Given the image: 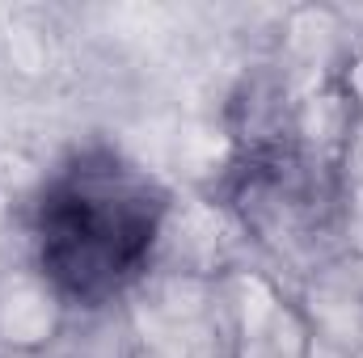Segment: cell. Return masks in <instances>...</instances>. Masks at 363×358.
Instances as JSON below:
<instances>
[{"label":"cell","instance_id":"6da1fadb","mask_svg":"<svg viewBox=\"0 0 363 358\" xmlns=\"http://www.w3.org/2000/svg\"><path fill=\"white\" fill-rule=\"evenodd\" d=\"M161 198L114 156L81 161L43 198L38 245L47 274L81 299L118 291L157 241Z\"/></svg>","mask_w":363,"mask_h":358}]
</instances>
